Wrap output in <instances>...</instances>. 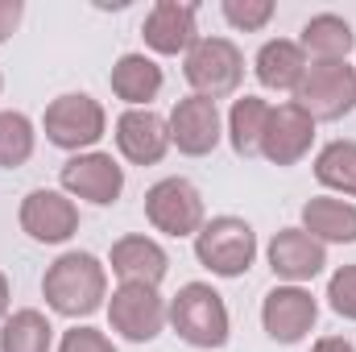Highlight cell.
<instances>
[{
    "label": "cell",
    "instance_id": "6da1fadb",
    "mask_svg": "<svg viewBox=\"0 0 356 352\" xmlns=\"http://www.w3.org/2000/svg\"><path fill=\"white\" fill-rule=\"evenodd\" d=\"M46 307L63 319H88L108 298V265L88 249H71L42 278Z\"/></svg>",
    "mask_w": 356,
    "mask_h": 352
},
{
    "label": "cell",
    "instance_id": "7a4b0ae2",
    "mask_svg": "<svg viewBox=\"0 0 356 352\" xmlns=\"http://www.w3.org/2000/svg\"><path fill=\"white\" fill-rule=\"evenodd\" d=\"M166 319H170L175 336L191 349H224L228 336H232L228 303L211 282L178 286V294L166 303Z\"/></svg>",
    "mask_w": 356,
    "mask_h": 352
},
{
    "label": "cell",
    "instance_id": "3957f363",
    "mask_svg": "<svg viewBox=\"0 0 356 352\" xmlns=\"http://www.w3.org/2000/svg\"><path fill=\"white\" fill-rule=\"evenodd\" d=\"M195 262L216 278H241L257 262V232L241 216H211L195 232Z\"/></svg>",
    "mask_w": 356,
    "mask_h": 352
},
{
    "label": "cell",
    "instance_id": "277c9868",
    "mask_svg": "<svg viewBox=\"0 0 356 352\" xmlns=\"http://www.w3.org/2000/svg\"><path fill=\"white\" fill-rule=\"evenodd\" d=\"M182 75L191 83V95L203 99H228L245 83V54L232 38H199L186 58H182Z\"/></svg>",
    "mask_w": 356,
    "mask_h": 352
},
{
    "label": "cell",
    "instance_id": "5b68a950",
    "mask_svg": "<svg viewBox=\"0 0 356 352\" xmlns=\"http://www.w3.org/2000/svg\"><path fill=\"white\" fill-rule=\"evenodd\" d=\"M42 129H46L50 145H58V150H67L75 158V154H88L91 145L108 133V112H104L99 99H91L88 91H67V95L46 104Z\"/></svg>",
    "mask_w": 356,
    "mask_h": 352
},
{
    "label": "cell",
    "instance_id": "8992f818",
    "mask_svg": "<svg viewBox=\"0 0 356 352\" xmlns=\"http://www.w3.org/2000/svg\"><path fill=\"white\" fill-rule=\"evenodd\" d=\"M294 104L319 120H344L356 108V67L348 63H307L302 83L294 88Z\"/></svg>",
    "mask_w": 356,
    "mask_h": 352
},
{
    "label": "cell",
    "instance_id": "52a82bcc",
    "mask_svg": "<svg viewBox=\"0 0 356 352\" xmlns=\"http://www.w3.org/2000/svg\"><path fill=\"white\" fill-rule=\"evenodd\" d=\"M145 220L154 224V232H166V237H195L203 224H207V207H203V195L191 178H158L149 191H145Z\"/></svg>",
    "mask_w": 356,
    "mask_h": 352
},
{
    "label": "cell",
    "instance_id": "ba28073f",
    "mask_svg": "<svg viewBox=\"0 0 356 352\" xmlns=\"http://www.w3.org/2000/svg\"><path fill=\"white\" fill-rule=\"evenodd\" d=\"M108 307V323L116 336H124L129 344H149L166 332V298L158 294V286H141V282H120L112 290Z\"/></svg>",
    "mask_w": 356,
    "mask_h": 352
},
{
    "label": "cell",
    "instance_id": "9c48e42d",
    "mask_svg": "<svg viewBox=\"0 0 356 352\" xmlns=\"http://www.w3.org/2000/svg\"><path fill=\"white\" fill-rule=\"evenodd\" d=\"M21 232L38 245H67L75 232H79V203L67 195V191H54V186H38L21 199Z\"/></svg>",
    "mask_w": 356,
    "mask_h": 352
},
{
    "label": "cell",
    "instance_id": "30bf717a",
    "mask_svg": "<svg viewBox=\"0 0 356 352\" xmlns=\"http://www.w3.org/2000/svg\"><path fill=\"white\" fill-rule=\"evenodd\" d=\"M58 182L71 199H83V203H95V207H112L124 191V166L104 154V150H88V154H75L63 162L58 170Z\"/></svg>",
    "mask_w": 356,
    "mask_h": 352
},
{
    "label": "cell",
    "instance_id": "8fae6325",
    "mask_svg": "<svg viewBox=\"0 0 356 352\" xmlns=\"http://www.w3.org/2000/svg\"><path fill=\"white\" fill-rule=\"evenodd\" d=\"M319 319V303L307 286H273L261 298V328L273 344H302Z\"/></svg>",
    "mask_w": 356,
    "mask_h": 352
},
{
    "label": "cell",
    "instance_id": "7c38bea8",
    "mask_svg": "<svg viewBox=\"0 0 356 352\" xmlns=\"http://www.w3.org/2000/svg\"><path fill=\"white\" fill-rule=\"evenodd\" d=\"M315 145V120L294 104H277L269 108V120H266V133H261V158L269 166H298Z\"/></svg>",
    "mask_w": 356,
    "mask_h": 352
},
{
    "label": "cell",
    "instance_id": "4fadbf2b",
    "mask_svg": "<svg viewBox=\"0 0 356 352\" xmlns=\"http://www.w3.org/2000/svg\"><path fill=\"white\" fill-rule=\"evenodd\" d=\"M116 150L133 166H158L170 150V125L154 108H124L112 125Z\"/></svg>",
    "mask_w": 356,
    "mask_h": 352
},
{
    "label": "cell",
    "instance_id": "5bb4252c",
    "mask_svg": "<svg viewBox=\"0 0 356 352\" xmlns=\"http://www.w3.org/2000/svg\"><path fill=\"white\" fill-rule=\"evenodd\" d=\"M166 125H170V145H178V154H186V158H207L224 137L220 108L203 95L178 99L166 116Z\"/></svg>",
    "mask_w": 356,
    "mask_h": 352
},
{
    "label": "cell",
    "instance_id": "9a60e30c",
    "mask_svg": "<svg viewBox=\"0 0 356 352\" xmlns=\"http://www.w3.org/2000/svg\"><path fill=\"white\" fill-rule=\"evenodd\" d=\"M266 257L273 278H282L286 286H302V282H311L327 269V245H319L302 228H282V232H273Z\"/></svg>",
    "mask_w": 356,
    "mask_h": 352
},
{
    "label": "cell",
    "instance_id": "2e32d148",
    "mask_svg": "<svg viewBox=\"0 0 356 352\" xmlns=\"http://www.w3.org/2000/svg\"><path fill=\"white\" fill-rule=\"evenodd\" d=\"M195 17H199L195 4H182V0H158V4L145 13L141 38H145V46H149L154 54H166V58L182 54V58H186V50L199 42Z\"/></svg>",
    "mask_w": 356,
    "mask_h": 352
},
{
    "label": "cell",
    "instance_id": "e0dca14e",
    "mask_svg": "<svg viewBox=\"0 0 356 352\" xmlns=\"http://www.w3.org/2000/svg\"><path fill=\"white\" fill-rule=\"evenodd\" d=\"M108 265L120 282H141V286H162V278L170 273V257L154 237H120L108 253Z\"/></svg>",
    "mask_w": 356,
    "mask_h": 352
},
{
    "label": "cell",
    "instance_id": "ac0fdd59",
    "mask_svg": "<svg viewBox=\"0 0 356 352\" xmlns=\"http://www.w3.org/2000/svg\"><path fill=\"white\" fill-rule=\"evenodd\" d=\"M302 232H311L319 245H356V203L315 195L302 203Z\"/></svg>",
    "mask_w": 356,
    "mask_h": 352
},
{
    "label": "cell",
    "instance_id": "d6986e66",
    "mask_svg": "<svg viewBox=\"0 0 356 352\" xmlns=\"http://www.w3.org/2000/svg\"><path fill=\"white\" fill-rule=\"evenodd\" d=\"M307 54H302V46L298 42H290V38H269L266 46L257 50V58H253V75H257V83L266 91H294L302 83V75H307Z\"/></svg>",
    "mask_w": 356,
    "mask_h": 352
},
{
    "label": "cell",
    "instance_id": "ffe728a7",
    "mask_svg": "<svg viewBox=\"0 0 356 352\" xmlns=\"http://www.w3.org/2000/svg\"><path fill=\"white\" fill-rule=\"evenodd\" d=\"M108 83H112V95L124 99L129 108H149L158 99L162 83H166V75H162V67L149 54H120L112 75H108Z\"/></svg>",
    "mask_w": 356,
    "mask_h": 352
},
{
    "label": "cell",
    "instance_id": "44dd1931",
    "mask_svg": "<svg viewBox=\"0 0 356 352\" xmlns=\"http://www.w3.org/2000/svg\"><path fill=\"white\" fill-rule=\"evenodd\" d=\"M302 54L315 58V63H348L356 46V33L353 25L336 13H315L307 25H302V38H298Z\"/></svg>",
    "mask_w": 356,
    "mask_h": 352
},
{
    "label": "cell",
    "instance_id": "7402d4cb",
    "mask_svg": "<svg viewBox=\"0 0 356 352\" xmlns=\"http://www.w3.org/2000/svg\"><path fill=\"white\" fill-rule=\"evenodd\" d=\"M269 99L261 95H241L232 99V112H228V145L236 158H257L261 154V133H266L269 120Z\"/></svg>",
    "mask_w": 356,
    "mask_h": 352
},
{
    "label": "cell",
    "instance_id": "603a6c76",
    "mask_svg": "<svg viewBox=\"0 0 356 352\" xmlns=\"http://www.w3.org/2000/svg\"><path fill=\"white\" fill-rule=\"evenodd\" d=\"M315 178H319V186L356 199V141H348V137L327 141L315 154Z\"/></svg>",
    "mask_w": 356,
    "mask_h": 352
},
{
    "label": "cell",
    "instance_id": "cb8c5ba5",
    "mask_svg": "<svg viewBox=\"0 0 356 352\" xmlns=\"http://www.w3.org/2000/svg\"><path fill=\"white\" fill-rule=\"evenodd\" d=\"M50 344H54V328L33 307L13 311L0 328V352H50Z\"/></svg>",
    "mask_w": 356,
    "mask_h": 352
},
{
    "label": "cell",
    "instance_id": "d4e9b609",
    "mask_svg": "<svg viewBox=\"0 0 356 352\" xmlns=\"http://www.w3.org/2000/svg\"><path fill=\"white\" fill-rule=\"evenodd\" d=\"M33 145H38V133H33V120L25 112H0V170H17L33 158Z\"/></svg>",
    "mask_w": 356,
    "mask_h": 352
},
{
    "label": "cell",
    "instance_id": "484cf974",
    "mask_svg": "<svg viewBox=\"0 0 356 352\" xmlns=\"http://www.w3.org/2000/svg\"><path fill=\"white\" fill-rule=\"evenodd\" d=\"M220 13H224V21L232 29L257 33V29H266L269 21H273V0H224Z\"/></svg>",
    "mask_w": 356,
    "mask_h": 352
},
{
    "label": "cell",
    "instance_id": "4316f807",
    "mask_svg": "<svg viewBox=\"0 0 356 352\" xmlns=\"http://www.w3.org/2000/svg\"><path fill=\"white\" fill-rule=\"evenodd\" d=\"M327 307H332L340 319L356 323V265H340V269L327 278Z\"/></svg>",
    "mask_w": 356,
    "mask_h": 352
},
{
    "label": "cell",
    "instance_id": "83f0119b",
    "mask_svg": "<svg viewBox=\"0 0 356 352\" xmlns=\"http://www.w3.org/2000/svg\"><path fill=\"white\" fill-rule=\"evenodd\" d=\"M58 352H116V344L99 332V328H71V332H63V340H58Z\"/></svg>",
    "mask_w": 356,
    "mask_h": 352
},
{
    "label": "cell",
    "instance_id": "f1b7e54d",
    "mask_svg": "<svg viewBox=\"0 0 356 352\" xmlns=\"http://www.w3.org/2000/svg\"><path fill=\"white\" fill-rule=\"evenodd\" d=\"M21 17H25V4L21 0H0V42H8L17 33Z\"/></svg>",
    "mask_w": 356,
    "mask_h": 352
},
{
    "label": "cell",
    "instance_id": "f546056e",
    "mask_svg": "<svg viewBox=\"0 0 356 352\" xmlns=\"http://www.w3.org/2000/svg\"><path fill=\"white\" fill-rule=\"evenodd\" d=\"M311 352H356V349H353L348 336H319V340L311 344Z\"/></svg>",
    "mask_w": 356,
    "mask_h": 352
},
{
    "label": "cell",
    "instance_id": "4dcf8cb0",
    "mask_svg": "<svg viewBox=\"0 0 356 352\" xmlns=\"http://www.w3.org/2000/svg\"><path fill=\"white\" fill-rule=\"evenodd\" d=\"M8 303H13V290H8V278L0 273V319H8Z\"/></svg>",
    "mask_w": 356,
    "mask_h": 352
},
{
    "label": "cell",
    "instance_id": "1f68e13d",
    "mask_svg": "<svg viewBox=\"0 0 356 352\" xmlns=\"http://www.w3.org/2000/svg\"><path fill=\"white\" fill-rule=\"evenodd\" d=\"M0 88H4V75H0Z\"/></svg>",
    "mask_w": 356,
    "mask_h": 352
}]
</instances>
